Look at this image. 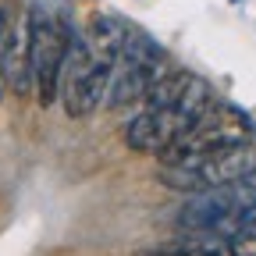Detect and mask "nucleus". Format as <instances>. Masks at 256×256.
<instances>
[{"mask_svg": "<svg viewBox=\"0 0 256 256\" xmlns=\"http://www.w3.org/2000/svg\"><path fill=\"white\" fill-rule=\"evenodd\" d=\"M210 104V86L192 72H168L142 100V110L128 121L124 142L136 153L160 156Z\"/></svg>", "mask_w": 256, "mask_h": 256, "instance_id": "1", "label": "nucleus"}, {"mask_svg": "<svg viewBox=\"0 0 256 256\" xmlns=\"http://www.w3.org/2000/svg\"><path fill=\"white\" fill-rule=\"evenodd\" d=\"M178 220L185 232L217 235L228 242L252 232L256 228V171L228 185L192 192V200L182 206Z\"/></svg>", "mask_w": 256, "mask_h": 256, "instance_id": "2", "label": "nucleus"}, {"mask_svg": "<svg viewBox=\"0 0 256 256\" xmlns=\"http://www.w3.org/2000/svg\"><path fill=\"white\" fill-rule=\"evenodd\" d=\"M249 139H252V121L235 104H214L210 100L200 110V118L160 153V164L164 168L196 164V160H203V156H214L220 150H232V146L249 142Z\"/></svg>", "mask_w": 256, "mask_h": 256, "instance_id": "3", "label": "nucleus"}, {"mask_svg": "<svg viewBox=\"0 0 256 256\" xmlns=\"http://www.w3.org/2000/svg\"><path fill=\"white\" fill-rule=\"evenodd\" d=\"M114 57L96 50L86 36H72V50L64 57V72H60V104L72 118H86L100 107L107 96V82L114 72Z\"/></svg>", "mask_w": 256, "mask_h": 256, "instance_id": "4", "label": "nucleus"}, {"mask_svg": "<svg viewBox=\"0 0 256 256\" xmlns=\"http://www.w3.org/2000/svg\"><path fill=\"white\" fill-rule=\"evenodd\" d=\"M168 75V60H164V50H160L150 36L128 28V40L121 46V57L110 72V82H107V104L110 107H132V104H142L146 92Z\"/></svg>", "mask_w": 256, "mask_h": 256, "instance_id": "5", "label": "nucleus"}, {"mask_svg": "<svg viewBox=\"0 0 256 256\" xmlns=\"http://www.w3.org/2000/svg\"><path fill=\"white\" fill-rule=\"evenodd\" d=\"M72 50V32L57 14L36 8L28 14V60H32V86L40 104L50 107L60 96V72Z\"/></svg>", "mask_w": 256, "mask_h": 256, "instance_id": "6", "label": "nucleus"}, {"mask_svg": "<svg viewBox=\"0 0 256 256\" xmlns=\"http://www.w3.org/2000/svg\"><path fill=\"white\" fill-rule=\"evenodd\" d=\"M256 171V146L252 142H238L232 150H220L214 156H203L196 164H178V168H160V182L178 188V192H203V188H217L238 182L246 174Z\"/></svg>", "mask_w": 256, "mask_h": 256, "instance_id": "7", "label": "nucleus"}, {"mask_svg": "<svg viewBox=\"0 0 256 256\" xmlns=\"http://www.w3.org/2000/svg\"><path fill=\"white\" fill-rule=\"evenodd\" d=\"M8 32H11V22H8L4 11H0V96H4V50H8Z\"/></svg>", "mask_w": 256, "mask_h": 256, "instance_id": "8", "label": "nucleus"}]
</instances>
